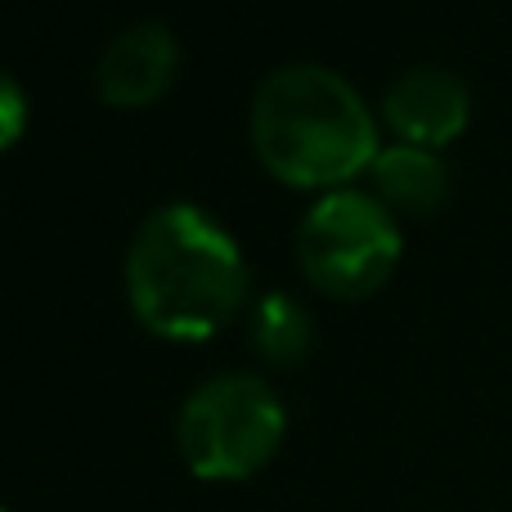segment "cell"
I'll return each mask as SVG.
<instances>
[{
  "instance_id": "6da1fadb",
  "label": "cell",
  "mask_w": 512,
  "mask_h": 512,
  "mask_svg": "<svg viewBox=\"0 0 512 512\" xmlns=\"http://www.w3.org/2000/svg\"><path fill=\"white\" fill-rule=\"evenodd\" d=\"M131 315L167 342H207L239 319L248 261L203 207L167 203L149 212L126 248Z\"/></svg>"
},
{
  "instance_id": "7a4b0ae2",
  "label": "cell",
  "mask_w": 512,
  "mask_h": 512,
  "mask_svg": "<svg viewBox=\"0 0 512 512\" xmlns=\"http://www.w3.org/2000/svg\"><path fill=\"white\" fill-rule=\"evenodd\" d=\"M252 149L292 189H346L378 158V122L364 95L324 63L274 68L252 95Z\"/></svg>"
},
{
  "instance_id": "3957f363",
  "label": "cell",
  "mask_w": 512,
  "mask_h": 512,
  "mask_svg": "<svg viewBox=\"0 0 512 512\" xmlns=\"http://www.w3.org/2000/svg\"><path fill=\"white\" fill-rule=\"evenodd\" d=\"M288 409L279 391L256 373H216L198 382L180 405V459L203 481H248L279 454Z\"/></svg>"
},
{
  "instance_id": "277c9868",
  "label": "cell",
  "mask_w": 512,
  "mask_h": 512,
  "mask_svg": "<svg viewBox=\"0 0 512 512\" xmlns=\"http://www.w3.org/2000/svg\"><path fill=\"white\" fill-rule=\"evenodd\" d=\"M400 252V221L378 194L333 189L301 216L297 265L333 301H364L387 288Z\"/></svg>"
},
{
  "instance_id": "5b68a950",
  "label": "cell",
  "mask_w": 512,
  "mask_h": 512,
  "mask_svg": "<svg viewBox=\"0 0 512 512\" xmlns=\"http://www.w3.org/2000/svg\"><path fill=\"white\" fill-rule=\"evenodd\" d=\"M382 117L400 135V144H418V149L441 153L454 144L472 122V90L459 72L450 68H409L387 86L382 99Z\"/></svg>"
},
{
  "instance_id": "8992f818",
  "label": "cell",
  "mask_w": 512,
  "mask_h": 512,
  "mask_svg": "<svg viewBox=\"0 0 512 512\" xmlns=\"http://www.w3.org/2000/svg\"><path fill=\"white\" fill-rule=\"evenodd\" d=\"M180 41L167 23H135L108 41L95 68V90L108 108H149L176 86Z\"/></svg>"
},
{
  "instance_id": "52a82bcc",
  "label": "cell",
  "mask_w": 512,
  "mask_h": 512,
  "mask_svg": "<svg viewBox=\"0 0 512 512\" xmlns=\"http://www.w3.org/2000/svg\"><path fill=\"white\" fill-rule=\"evenodd\" d=\"M373 194L396 216H432L450 203V167L441 153L418 144H387L369 167Z\"/></svg>"
},
{
  "instance_id": "ba28073f",
  "label": "cell",
  "mask_w": 512,
  "mask_h": 512,
  "mask_svg": "<svg viewBox=\"0 0 512 512\" xmlns=\"http://www.w3.org/2000/svg\"><path fill=\"white\" fill-rule=\"evenodd\" d=\"M252 351L261 355L274 369H297L310 351H315V324H310V310L301 306L288 292H270V297L256 301L252 310Z\"/></svg>"
},
{
  "instance_id": "9c48e42d",
  "label": "cell",
  "mask_w": 512,
  "mask_h": 512,
  "mask_svg": "<svg viewBox=\"0 0 512 512\" xmlns=\"http://www.w3.org/2000/svg\"><path fill=\"white\" fill-rule=\"evenodd\" d=\"M27 117H32V104H27V90L18 86V77H9L0 68V153H9L27 131Z\"/></svg>"
},
{
  "instance_id": "30bf717a",
  "label": "cell",
  "mask_w": 512,
  "mask_h": 512,
  "mask_svg": "<svg viewBox=\"0 0 512 512\" xmlns=\"http://www.w3.org/2000/svg\"><path fill=\"white\" fill-rule=\"evenodd\" d=\"M0 512H9V508H0Z\"/></svg>"
}]
</instances>
